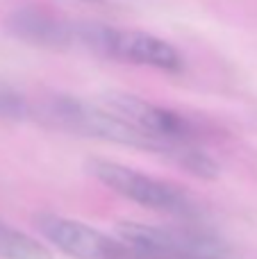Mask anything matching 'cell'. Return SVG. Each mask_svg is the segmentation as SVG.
I'll return each mask as SVG.
<instances>
[{
	"label": "cell",
	"instance_id": "1",
	"mask_svg": "<svg viewBox=\"0 0 257 259\" xmlns=\"http://www.w3.org/2000/svg\"><path fill=\"white\" fill-rule=\"evenodd\" d=\"M44 109L46 118L50 123L68 130V132L91 139H103V141L135 148V150L141 152H155V155H162L166 159H171L176 148L180 146V143L153 141V139L144 137L141 132H137L135 127H130L118 116L109 114L103 105H91L80 98H73V96H55L44 105Z\"/></svg>",
	"mask_w": 257,
	"mask_h": 259
},
{
	"label": "cell",
	"instance_id": "2",
	"mask_svg": "<svg viewBox=\"0 0 257 259\" xmlns=\"http://www.w3.org/2000/svg\"><path fill=\"white\" fill-rule=\"evenodd\" d=\"M73 25H75V44L98 55L166 73H180L185 68L180 50L155 34L103 25V23H73Z\"/></svg>",
	"mask_w": 257,
	"mask_h": 259
},
{
	"label": "cell",
	"instance_id": "3",
	"mask_svg": "<svg viewBox=\"0 0 257 259\" xmlns=\"http://www.w3.org/2000/svg\"><path fill=\"white\" fill-rule=\"evenodd\" d=\"M87 170L109 191L118 193L125 200L137 202L146 209L164 211V214L182 216V219H194L198 214V205L185 189L157 180L148 173H141L137 168L103 159V157H94L87 161Z\"/></svg>",
	"mask_w": 257,
	"mask_h": 259
},
{
	"label": "cell",
	"instance_id": "4",
	"mask_svg": "<svg viewBox=\"0 0 257 259\" xmlns=\"http://www.w3.org/2000/svg\"><path fill=\"white\" fill-rule=\"evenodd\" d=\"M116 234L135 259H223L228 248L203 230L162 228L146 223H118Z\"/></svg>",
	"mask_w": 257,
	"mask_h": 259
},
{
	"label": "cell",
	"instance_id": "5",
	"mask_svg": "<svg viewBox=\"0 0 257 259\" xmlns=\"http://www.w3.org/2000/svg\"><path fill=\"white\" fill-rule=\"evenodd\" d=\"M103 107L144 137L159 143H189L198 137V130L187 116L135 94L109 91L103 96Z\"/></svg>",
	"mask_w": 257,
	"mask_h": 259
},
{
	"label": "cell",
	"instance_id": "6",
	"mask_svg": "<svg viewBox=\"0 0 257 259\" xmlns=\"http://www.w3.org/2000/svg\"><path fill=\"white\" fill-rule=\"evenodd\" d=\"M39 232L64 255L75 259H135L130 248L109 234L80 221L59 214H39L34 219Z\"/></svg>",
	"mask_w": 257,
	"mask_h": 259
},
{
	"label": "cell",
	"instance_id": "7",
	"mask_svg": "<svg viewBox=\"0 0 257 259\" xmlns=\"http://www.w3.org/2000/svg\"><path fill=\"white\" fill-rule=\"evenodd\" d=\"M7 30L18 39L41 48H68L75 44V25L41 7L14 9L7 16Z\"/></svg>",
	"mask_w": 257,
	"mask_h": 259
},
{
	"label": "cell",
	"instance_id": "8",
	"mask_svg": "<svg viewBox=\"0 0 257 259\" xmlns=\"http://www.w3.org/2000/svg\"><path fill=\"white\" fill-rule=\"evenodd\" d=\"M0 259H53V255L34 237L0 221Z\"/></svg>",
	"mask_w": 257,
	"mask_h": 259
},
{
	"label": "cell",
	"instance_id": "9",
	"mask_svg": "<svg viewBox=\"0 0 257 259\" xmlns=\"http://www.w3.org/2000/svg\"><path fill=\"white\" fill-rule=\"evenodd\" d=\"M0 116L5 118H25L27 116V103L18 94L0 87Z\"/></svg>",
	"mask_w": 257,
	"mask_h": 259
},
{
	"label": "cell",
	"instance_id": "10",
	"mask_svg": "<svg viewBox=\"0 0 257 259\" xmlns=\"http://www.w3.org/2000/svg\"><path fill=\"white\" fill-rule=\"evenodd\" d=\"M80 3H91V5H103V3H107V0H80Z\"/></svg>",
	"mask_w": 257,
	"mask_h": 259
}]
</instances>
